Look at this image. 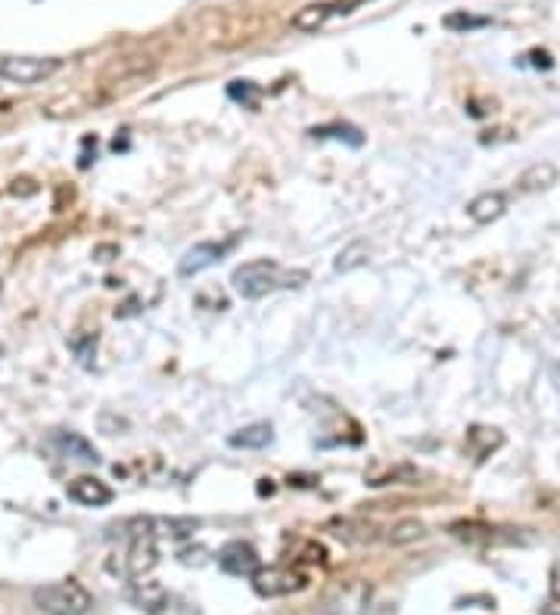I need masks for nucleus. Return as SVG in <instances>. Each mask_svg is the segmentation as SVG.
<instances>
[{
	"mask_svg": "<svg viewBox=\"0 0 560 615\" xmlns=\"http://www.w3.org/2000/svg\"><path fill=\"white\" fill-rule=\"evenodd\" d=\"M112 532L125 540L121 550L112 553L106 559V569L112 575L125 578V581H138L144 578L147 572L156 569L159 563V547H156V519H128L121 525H112Z\"/></svg>",
	"mask_w": 560,
	"mask_h": 615,
	"instance_id": "1",
	"label": "nucleus"
},
{
	"mask_svg": "<svg viewBox=\"0 0 560 615\" xmlns=\"http://www.w3.org/2000/svg\"><path fill=\"white\" fill-rule=\"evenodd\" d=\"M308 280V270H289L278 265L271 259H255L240 265L231 274V286L240 299H262L268 293H278V289H289V286H302Z\"/></svg>",
	"mask_w": 560,
	"mask_h": 615,
	"instance_id": "2",
	"label": "nucleus"
},
{
	"mask_svg": "<svg viewBox=\"0 0 560 615\" xmlns=\"http://www.w3.org/2000/svg\"><path fill=\"white\" fill-rule=\"evenodd\" d=\"M35 606L47 615H84L93 606V597L78 584V581H53L31 593Z\"/></svg>",
	"mask_w": 560,
	"mask_h": 615,
	"instance_id": "3",
	"label": "nucleus"
},
{
	"mask_svg": "<svg viewBox=\"0 0 560 615\" xmlns=\"http://www.w3.org/2000/svg\"><path fill=\"white\" fill-rule=\"evenodd\" d=\"M308 587V575L293 566H259L253 572V591L259 597H289Z\"/></svg>",
	"mask_w": 560,
	"mask_h": 615,
	"instance_id": "4",
	"label": "nucleus"
},
{
	"mask_svg": "<svg viewBox=\"0 0 560 615\" xmlns=\"http://www.w3.org/2000/svg\"><path fill=\"white\" fill-rule=\"evenodd\" d=\"M59 66L63 63L53 57H0V78L29 87L59 72Z\"/></svg>",
	"mask_w": 560,
	"mask_h": 615,
	"instance_id": "5",
	"label": "nucleus"
},
{
	"mask_svg": "<svg viewBox=\"0 0 560 615\" xmlns=\"http://www.w3.org/2000/svg\"><path fill=\"white\" fill-rule=\"evenodd\" d=\"M370 600V587L364 581H342L327 591L321 603L324 615H364Z\"/></svg>",
	"mask_w": 560,
	"mask_h": 615,
	"instance_id": "6",
	"label": "nucleus"
},
{
	"mask_svg": "<svg viewBox=\"0 0 560 615\" xmlns=\"http://www.w3.org/2000/svg\"><path fill=\"white\" fill-rule=\"evenodd\" d=\"M259 566H262L259 550H255L249 540H227V544L218 550V569L225 572V575L253 578V572L259 569Z\"/></svg>",
	"mask_w": 560,
	"mask_h": 615,
	"instance_id": "7",
	"label": "nucleus"
},
{
	"mask_svg": "<svg viewBox=\"0 0 560 615\" xmlns=\"http://www.w3.org/2000/svg\"><path fill=\"white\" fill-rule=\"evenodd\" d=\"M368 4V0H336V4H308L293 16L296 31H318L327 25L330 16H349L355 6Z\"/></svg>",
	"mask_w": 560,
	"mask_h": 615,
	"instance_id": "8",
	"label": "nucleus"
},
{
	"mask_svg": "<svg viewBox=\"0 0 560 615\" xmlns=\"http://www.w3.org/2000/svg\"><path fill=\"white\" fill-rule=\"evenodd\" d=\"M234 242H237V240H225V242H197V246L187 249V252H184V259H181V265H178V274H181V277H193V274H202L206 268L218 265V261L225 259V255L234 249Z\"/></svg>",
	"mask_w": 560,
	"mask_h": 615,
	"instance_id": "9",
	"label": "nucleus"
},
{
	"mask_svg": "<svg viewBox=\"0 0 560 615\" xmlns=\"http://www.w3.org/2000/svg\"><path fill=\"white\" fill-rule=\"evenodd\" d=\"M66 495L81 506H106V504H112V497H116L110 485L97 476H76L69 485H66Z\"/></svg>",
	"mask_w": 560,
	"mask_h": 615,
	"instance_id": "10",
	"label": "nucleus"
},
{
	"mask_svg": "<svg viewBox=\"0 0 560 615\" xmlns=\"http://www.w3.org/2000/svg\"><path fill=\"white\" fill-rule=\"evenodd\" d=\"M50 448L57 451L63 461H78V463H100V454L87 438H81L78 432H53L50 435Z\"/></svg>",
	"mask_w": 560,
	"mask_h": 615,
	"instance_id": "11",
	"label": "nucleus"
},
{
	"mask_svg": "<svg viewBox=\"0 0 560 615\" xmlns=\"http://www.w3.org/2000/svg\"><path fill=\"white\" fill-rule=\"evenodd\" d=\"M504 212H508V196L498 193V190L480 193L467 206V215H470V221H474V224H492V221H498Z\"/></svg>",
	"mask_w": 560,
	"mask_h": 615,
	"instance_id": "12",
	"label": "nucleus"
},
{
	"mask_svg": "<svg viewBox=\"0 0 560 615\" xmlns=\"http://www.w3.org/2000/svg\"><path fill=\"white\" fill-rule=\"evenodd\" d=\"M557 178H560V171L555 162L542 159V162H532V165L526 168L520 174V180H517V187H520L523 193H542V190H548V187H555Z\"/></svg>",
	"mask_w": 560,
	"mask_h": 615,
	"instance_id": "13",
	"label": "nucleus"
},
{
	"mask_svg": "<svg viewBox=\"0 0 560 615\" xmlns=\"http://www.w3.org/2000/svg\"><path fill=\"white\" fill-rule=\"evenodd\" d=\"M128 600H131L138 610L147 612H162L168 606V593L159 581H134V587L128 591Z\"/></svg>",
	"mask_w": 560,
	"mask_h": 615,
	"instance_id": "14",
	"label": "nucleus"
},
{
	"mask_svg": "<svg viewBox=\"0 0 560 615\" xmlns=\"http://www.w3.org/2000/svg\"><path fill=\"white\" fill-rule=\"evenodd\" d=\"M271 442H274L271 423H253V426H246V429H237L227 435V444H231V448H246V451L268 448Z\"/></svg>",
	"mask_w": 560,
	"mask_h": 615,
	"instance_id": "15",
	"label": "nucleus"
},
{
	"mask_svg": "<svg viewBox=\"0 0 560 615\" xmlns=\"http://www.w3.org/2000/svg\"><path fill=\"white\" fill-rule=\"evenodd\" d=\"M312 134L315 140H342V144H349V146H361L364 144V134L359 131L355 125H321V127H312Z\"/></svg>",
	"mask_w": 560,
	"mask_h": 615,
	"instance_id": "16",
	"label": "nucleus"
},
{
	"mask_svg": "<svg viewBox=\"0 0 560 615\" xmlns=\"http://www.w3.org/2000/svg\"><path fill=\"white\" fill-rule=\"evenodd\" d=\"M423 535H427V525H423L421 519H399V523L389 529L387 540L402 547V544H414V540H421Z\"/></svg>",
	"mask_w": 560,
	"mask_h": 615,
	"instance_id": "17",
	"label": "nucleus"
},
{
	"mask_svg": "<svg viewBox=\"0 0 560 615\" xmlns=\"http://www.w3.org/2000/svg\"><path fill=\"white\" fill-rule=\"evenodd\" d=\"M336 538L349 540V544H368V540H377V532L364 523H355V519H342V523L333 525Z\"/></svg>",
	"mask_w": 560,
	"mask_h": 615,
	"instance_id": "18",
	"label": "nucleus"
},
{
	"mask_svg": "<svg viewBox=\"0 0 560 615\" xmlns=\"http://www.w3.org/2000/svg\"><path fill=\"white\" fill-rule=\"evenodd\" d=\"M364 261H368V242L355 240L346 252H340V259H336V270H355V268H361Z\"/></svg>",
	"mask_w": 560,
	"mask_h": 615,
	"instance_id": "19",
	"label": "nucleus"
},
{
	"mask_svg": "<svg viewBox=\"0 0 560 615\" xmlns=\"http://www.w3.org/2000/svg\"><path fill=\"white\" fill-rule=\"evenodd\" d=\"M445 25L449 29H480V25H489V19L467 16V13H451V16H445Z\"/></svg>",
	"mask_w": 560,
	"mask_h": 615,
	"instance_id": "20",
	"label": "nucleus"
},
{
	"mask_svg": "<svg viewBox=\"0 0 560 615\" xmlns=\"http://www.w3.org/2000/svg\"><path fill=\"white\" fill-rule=\"evenodd\" d=\"M255 93H259V87H255L253 81H234V84L227 87V97L237 100V103H249V106H253Z\"/></svg>",
	"mask_w": 560,
	"mask_h": 615,
	"instance_id": "21",
	"label": "nucleus"
},
{
	"mask_svg": "<svg viewBox=\"0 0 560 615\" xmlns=\"http://www.w3.org/2000/svg\"><path fill=\"white\" fill-rule=\"evenodd\" d=\"M532 66H538V69H551V57L548 53H542V50H532Z\"/></svg>",
	"mask_w": 560,
	"mask_h": 615,
	"instance_id": "22",
	"label": "nucleus"
},
{
	"mask_svg": "<svg viewBox=\"0 0 560 615\" xmlns=\"http://www.w3.org/2000/svg\"><path fill=\"white\" fill-rule=\"evenodd\" d=\"M542 615H560V593L555 600H548V603L542 606Z\"/></svg>",
	"mask_w": 560,
	"mask_h": 615,
	"instance_id": "23",
	"label": "nucleus"
},
{
	"mask_svg": "<svg viewBox=\"0 0 560 615\" xmlns=\"http://www.w3.org/2000/svg\"><path fill=\"white\" fill-rule=\"evenodd\" d=\"M557 593H560V584H557Z\"/></svg>",
	"mask_w": 560,
	"mask_h": 615,
	"instance_id": "24",
	"label": "nucleus"
}]
</instances>
